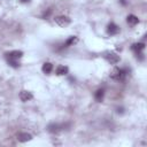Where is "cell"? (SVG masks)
<instances>
[{"label": "cell", "mask_w": 147, "mask_h": 147, "mask_svg": "<svg viewBox=\"0 0 147 147\" xmlns=\"http://www.w3.org/2000/svg\"><path fill=\"white\" fill-rule=\"evenodd\" d=\"M42 71L45 72V74H51L52 72V70H53V64L52 63H49V62H45L44 64H42Z\"/></svg>", "instance_id": "4fadbf2b"}, {"label": "cell", "mask_w": 147, "mask_h": 147, "mask_svg": "<svg viewBox=\"0 0 147 147\" xmlns=\"http://www.w3.org/2000/svg\"><path fill=\"white\" fill-rule=\"evenodd\" d=\"M20 100L21 101H23V102H26V101H30L32 98H33V95H32V93L31 92H29V91H25V90H23V91H21L20 92Z\"/></svg>", "instance_id": "8992f818"}, {"label": "cell", "mask_w": 147, "mask_h": 147, "mask_svg": "<svg viewBox=\"0 0 147 147\" xmlns=\"http://www.w3.org/2000/svg\"><path fill=\"white\" fill-rule=\"evenodd\" d=\"M68 71H69V69H68V67H65V65H59V67L56 68V70H55V72H56L57 76L67 75Z\"/></svg>", "instance_id": "8fae6325"}, {"label": "cell", "mask_w": 147, "mask_h": 147, "mask_svg": "<svg viewBox=\"0 0 147 147\" xmlns=\"http://www.w3.org/2000/svg\"><path fill=\"white\" fill-rule=\"evenodd\" d=\"M7 61H18V59H21L23 56V52L22 51H10L7 52L5 54Z\"/></svg>", "instance_id": "277c9868"}, {"label": "cell", "mask_w": 147, "mask_h": 147, "mask_svg": "<svg viewBox=\"0 0 147 147\" xmlns=\"http://www.w3.org/2000/svg\"><path fill=\"white\" fill-rule=\"evenodd\" d=\"M29 1H30V0H21V2H24V3H25V2H29Z\"/></svg>", "instance_id": "e0dca14e"}, {"label": "cell", "mask_w": 147, "mask_h": 147, "mask_svg": "<svg viewBox=\"0 0 147 147\" xmlns=\"http://www.w3.org/2000/svg\"><path fill=\"white\" fill-rule=\"evenodd\" d=\"M8 64H9L10 67H13V68H18V67H20L18 61H8Z\"/></svg>", "instance_id": "9a60e30c"}, {"label": "cell", "mask_w": 147, "mask_h": 147, "mask_svg": "<svg viewBox=\"0 0 147 147\" xmlns=\"http://www.w3.org/2000/svg\"><path fill=\"white\" fill-rule=\"evenodd\" d=\"M32 139V136L30 133H26V132H23V133H20L17 136V140L21 141V142H25V141H30Z\"/></svg>", "instance_id": "9c48e42d"}, {"label": "cell", "mask_w": 147, "mask_h": 147, "mask_svg": "<svg viewBox=\"0 0 147 147\" xmlns=\"http://www.w3.org/2000/svg\"><path fill=\"white\" fill-rule=\"evenodd\" d=\"M126 75H127V70H126V69L115 68V69H113V71L110 72V78H113L114 80H117V82H124Z\"/></svg>", "instance_id": "6da1fadb"}, {"label": "cell", "mask_w": 147, "mask_h": 147, "mask_svg": "<svg viewBox=\"0 0 147 147\" xmlns=\"http://www.w3.org/2000/svg\"><path fill=\"white\" fill-rule=\"evenodd\" d=\"M54 22L59 25V26H62V28H65L68 26L70 23H71V18L68 17V16H64V15H59L54 18Z\"/></svg>", "instance_id": "3957f363"}, {"label": "cell", "mask_w": 147, "mask_h": 147, "mask_svg": "<svg viewBox=\"0 0 147 147\" xmlns=\"http://www.w3.org/2000/svg\"><path fill=\"white\" fill-rule=\"evenodd\" d=\"M119 32V28L115 24V23H109L107 26V33L110 36H115Z\"/></svg>", "instance_id": "52a82bcc"}, {"label": "cell", "mask_w": 147, "mask_h": 147, "mask_svg": "<svg viewBox=\"0 0 147 147\" xmlns=\"http://www.w3.org/2000/svg\"><path fill=\"white\" fill-rule=\"evenodd\" d=\"M78 42V37H76V36H71V37H69L65 41H64V44H63V47H69V46H74L75 44H77Z\"/></svg>", "instance_id": "ba28073f"}, {"label": "cell", "mask_w": 147, "mask_h": 147, "mask_svg": "<svg viewBox=\"0 0 147 147\" xmlns=\"http://www.w3.org/2000/svg\"><path fill=\"white\" fill-rule=\"evenodd\" d=\"M121 2H122V3H123V5H124V6H125V5H126V1H125V0H121Z\"/></svg>", "instance_id": "2e32d148"}, {"label": "cell", "mask_w": 147, "mask_h": 147, "mask_svg": "<svg viewBox=\"0 0 147 147\" xmlns=\"http://www.w3.org/2000/svg\"><path fill=\"white\" fill-rule=\"evenodd\" d=\"M105 57H106V60H107L110 64H116V63L119 62V56H118L116 53H114V52L107 53V55H106Z\"/></svg>", "instance_id": "5b68a950"}, {"label": "cell", "mask_w": 147, "mask_h": 147, "mask_svg": "<svg viewBox=\"0 0 147 147\" xmlns=\"http://www.w3.org/2000/svg\"><path fill=\"white\" fill-rule=\"evenodd\" d=\"M103 96H105V91L103 90H98L95 93H94V98L98 102H101L103 100Z\"/></svg>", "instance_id": "5bb4252c"}, {"label": "cell", "mask_w": 147, "mask_h": 147, "mask_svg": "<svg viewBox=\"0 0 147 147\" xmlns=\"http://www.w3.org/2000/svg\"><path fill=\"white\" fill-rule=\"evenodd\" d=\"M131 48H132V51L136 52V54H137V53H140V52L145 48V44H144V42H136V44H133V45L131 46Z\"/></svg>", "instance_id": "30bf717a"}, {"label": "cell", "mask_w": 147, "mask_h": 147, "mask_svg": "<svg viewBox=\"0 0 147 147\" xmlns=\"http://www.w3.org/2000/svg\"><path fill=\"white\" fill-rule=\"evenodd\" d=\"M126 22L130 24V25H136V24H138L139 23V18L136 16V15H129L127 17H126Z\"/></svg>", "instance_id": "7c38bea8"}, {"label": "cell", "mask_w": 147, "mask_h": 147, "mask_svg": "<svg viewBox=\"0 0 147 147\" xmlns=\"http://www.w3.org/2000/svg\"><path fill=\"white\" fill-rule=\"evenodd\" d=\"M70 126V123H67V124H59V123H51L48 126H47V131L51 132V133H59L60 131L67 129Z\"/></svg>", "instance_id": "7a4b0ae2"}]
</instances>
